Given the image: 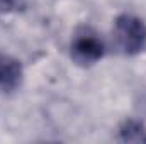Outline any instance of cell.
<instances>
[{"mask_svg": "<svg viewBox=\"0 0 146 144\" xmlns=\"http://www.w3.org/2000/svg\"><path fill=\"white\" fill-rule=\"evenodd\" d=\"M114 41L126 56H136L146 48V22L134 14H121L114 22Z\"/></svg>", "mask_w": 146, "mask_h": 144, "instance_id": "obj_1", "label": "cell"}, {"mask_svg": "<svg viewBox=\"0 0 146 144\" xmlns=\"http://www.w3.org/2000/svg\"><path fill=\"white\" fill-rule=\"evenodd\" d=\"M70 56L80 66H92L106 56V44L92 27H80L72 37Z\"/></svg>", "mask_w": 146, "mask_h": 144, "instance_id": "obj_2", "label": "cell"}, {"mask_svg": "<svg viewBox=\"0 0 146 144\" xmlns=\"http://www.w3.org/2000/svg\"><path fill=\"white\" fill-rule=\"evenodd\" d=\"M24 80L22 63L5 53H0V90L5 93L15 92Z\"/></svg>", "mask_w": 146, "mask_h": 144, "instance_id": "obj_3", "label": "cell"}, {"mask_svg": "<svg viewBox=\"0 0 146 144\" xmlns=\"http://www.w3.org/2000/svg\"><path fill=\"white\" fill-rule=\"evenodd\" d=\"M117 139L122 143H146V126L139 120H124L117 131Z\"/></svg>", "mask_w": 146, "mask_h": 144, "instance_id": "obj_4", "label": "cell"}, {"mask_svg": "<svg viewBox=\"0 0 146 144\" xmlns=\"http://www.w3.org/2000/svg\"><path fill=\"white\" fill-rule=\"evenodd\" d=\"M21 2L22 0H0V14H7V12L19 9Z\"/></svg>", "mask_w": 146, "mask_h": 144, "instance_id": "obj_5", "label": "cell"}]
</instances>
